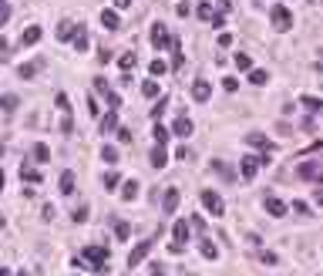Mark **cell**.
<instances>
[{"label":"cell","mask_w":323,"mask_h":276,"mask_svg":"<svg viewBox=\"0 0 323 276\" xmlns=\"http://www.w3.org/2000/svg\"><path fill=\"white\" fill-rule=\"evenodd\" d=\"M40 34H44V31H40L37 24H31V27H27V31L20 34V44H24V47H34V44L40 40Z\"/></svg>","instance_id":"cell-16"},{"label":"cell","mask_w":323,"mask_h":276,"mask_svg":"<svg viewBox=\"0 0 323 276\" xmlns=\"http://www.w3.org/2000/svg\"><path fill=\"white\" fill-rule=\"evenodd\" d=\"M222 88H226V91H239V81H236V78H222Z\"/></svg>","instance_id":"cell-47"},{"label":"cell","mask_w":323,"mask_h":276,"mask_svg":"<svg viewBox=\"0 0 323 276\" xmlns=\"http://www.w3.org/2000/svg\"><path fill=\"white\" fill-rule=\"evenodd\" d=\"M118 131V138H121V142H125V145H128V142H132L135 135H132V128H114Z\"/></svg>","instance_id":"cell-48"},{"label":"cell","mask_w":323,"mask_h":276,"mask_svg":"<svg viewBox=\"0 0 323 276\" xmlns=\"http://www.w3.org/2000/svg\"><path fill=\"white\" fill-rule=\"evenodd\" d=\"M172 54H175L172 68H175V71H182V64H185V54H182V40H172Z\"/></svg>","instance_id":"cell-23"},{"label":"cell","mask_w":323,"mask_h":276,"mask_svg":"<svg viewBox=\"0 0 323 276\" xmlns=\"http://www.w3.org/2000/svg\"><path fill=\"white\" fill-rule=\"evenodd\" d=\"M71 219H74V222H84V219H88V205H77V209H74V216H71Z\"/></svg>","instance_id":"cell-44"},{"label":"cell","mask_w":323,"mask_h":276,"mask_svg":"<svg viewBox=\"0 0 323 276\" xmlns=\"http://www.w3.org/2000/svg\"><path fill=\"white\" fill-rule=\"evenodd\" d=\"M192 131H195V125H192L189 115H179V121H175V128H172V135H179V138H189Z\"/></svg>","instance_id":"cell-11"},{"label":"cell","mask_w":323,"mask_h":276,"mask_svg":"<svg viewBox=\"0 0 323 276\" xmlns=\"http://www.w3.org/2000/svg\"><path fill=\"white\" fill-rule=\"evenodd\" d=\"M236 68H239V71H249V68H252V57L249 54H236Z\"/></svg>","instance_id":"cell-36"},{"label":"cell","mask_w":323,"mask_h":276,"mask_svg":"<svg viewBox=\"0 0 323 276\" xmlns=\"http://www.w3.org/2000/svg\"><path fill=\"white\" fill-rule=\"evenodd\" d=\"M246 142H249L252 148H259L263 155H273V142H269L263 131H249V135H246Z\"/></svg>","instance_id":"cell-8"},{"label":"cell","mask_w":323,"mask_h":276,"mask_svg":"<svg viewBox=\"0 0 323 276\" xmlns=\"http://www.w3.org/2000/svg\"><path fill=\"white\" fill-rule=\"evenodd\" d=\"M101 158H105L108 165H114V162H118V148H114V145H105V148H101Z\"/></svg>","instance_id":"cell-34"},{"label":"cell","mask_w":323,"mask_h":276,"mask_svg":"<svg viewBox=\"0 0 323 276\" xmlns=\"http://www.w3.org/2000/svg\"><path fill=\"white\" fill-rule=\"evenodd\" d=\"M212 168H215V172H219L222 179H232V168H229V165H222V162H215V165H212Z\"/></svg>","instance_id":"cell-46"},{"label":"cell","mask_w":323,"mask_h":276,"mask_svg":"<svg viewBox=\"0 0 323 276\" xmlns=\"http://www.w3.org/2000/svg\"><path fill=\"white\" fill-rule=\"evenodd\" d=\"M232 44V34H219V47H229Z\"/></svg>","instance_id":"cell-53"},{"label":"cell","mask_w":323,"mask_h":276,"mask_svg":"<svg viewBox=\"0 0 323 276\" xmlns=\"http://www.w3.org/2000/svg\"><path fill=\"white\" fill-rule=\"evenodd\" d=\"M71 44H74V51H81V54L91 47V37H88V31H84V24H81V27H74V34H71Z\"/></svg>","instance_id":"cell-9"},{"label":"cell","mask_w":323,"mask_h":276,"mask_svg":"<svg viewBox=\"0 0 323 276\" xmlns=\"http://www.w3.org/2000/svg\"><path fill=\"white\" fill-rule=\"evenodd\" d=\"M320 168H323V162H303V165H296V175L300 179H320Z\"/></svg>","instance_id":"cell-10"},{"label":"cell","mask_w":323,"mask_h":276,"mask_svg":"<svg viewBox=\"0 0 323 276\" xmlns=\"http://www.w3.org/2000/svg\"><path fill=\"white\" fill-rule=\"evenodd\" d=\"M114 236H118V239H128V236H132V226H128L125 219H118L114 222Z\"/></svg>","instance_id":"cell-32"},{"label":"cell","mask_w":323,"mask_h":276,"mask_svg":"<svg viewBox=\"0 0 323 276\" xmlns=\"http://www.w3.org/2000/svg\"><path fill=\"white\" fill-rule=\"evenodd\" d=\"M259 259H263V263H280V256H276V253H269V249H263Z\"/></svg>","instance_id":"cell-49"},{"label":"cell","mask_w":323,"mask_h":276,"mask_svg":"<svg viewBox=\"0 0 323 276\" xmlns=\"http://www.w3.org/2000/svg\"><path fill=\"white\" fill-rule=\"evenodd\" d=\"M114 7H118V10H125V7H132V0H114Z\"/></svg>","instance_id":"cell-54"},{"label":"cell","mask_w":323,"mask_h":276,"mask_svg":"<svg viewBox=\"0 0 323 276\" xmlns=\"http://www.w3.org/2000/svg\"><path fill=\"white\" fill-rule=\"evenodd\" d=\"M0 158H3V145H0Z\"/></svg>","instance_id":"cell-59"},{"label":"cell","mask_w":323,"mask_h":276,"mask_svg":"<svg viewBox=\"0 0 323 276\" xmlns=\"http://www.w3.org/2000/svg\"><path fill=\"white\" fill-rule=\"evenodd\" d=\"M199 253H202V259H215V256H219L215 242H209V239H202V242H199Z\"/></svg>","instance_id":"cell-28"},{"label":"cell","mask_w":323,"mask_h":276,"mask_svg":"<svg viewBox=\"0 0 323 276\" xmlns=\"http://www.w3.org/2000/svg\"><path fill=\"white\" fill-rule=\"evenodd\" d=\"M152 246H155V239H142L138 242V246H135L132 253H128V266H142V263H145V256H148V253H152Z\"/></svg>","instance_id":"cell-5"},{"label":"cell","mask_w":323,"mask_h":276,"mask_svg":"<svg viewBox=\"0 0 323 276\" xmlns=\"http://www.w3.org/2000/svg\"><path fill=\"white\" fill-rule=\"evenodd\" d=\"M199 199H202V205L209 209V216H222V212H226L222 196H219V192H212V189H202V192H199Z\"/></svg>","instance_id":"cell-3"},{"label":"cell","mask_w":323,"mask_h":276,"mask_svg":"<svg viewBox=\"0 0 323 276\" xmlns=\"http://www.w3.org/2000/svg\"><path fill=\"white\" fill-rule=\"evenodd\" d=\"M169 165V152H165V145H155L152 148V168H165Z\"/></svg>","instance_id":"cell-19"},{"label":"cell","mask_w":323,"mask_h":276,"mask_svg":"<svg viewBox=\"0 0 323 276\" xmlns=\"http://www.w3.org/2000/svg\"><path fill=\"white\" fill-rule=\"evenodd\" d=\"M74 20H61V24H57V40H71V34H74Z\"/></svg>","instance_id":"cell-22"},{"label":"cell","mask_w":323,"mask_h":276,"mask_svg":"<svg viewBox=\"0 0 323 276\" xmlns=\"http://www.w3.org/2000/svg\"><path fill=\"white\" fill-rule=\"evenodd\" d=\"M37 68H40V64H20V68H17V74L24 78V81H31V78L37 74Z\"/></svg>","instance_id":"cell-33"},{"label":"cell","mask_w":323,"mask_h":276,"mask_svg":"<svg viewBox=\"0 0 323 276\" xmlns=\"http://www.w3.org/2000/svg\"><path fill=\"white\" fill-rule=\"evenodd\" d=\"M179 209V189H165V199H162V212L165 216H172Z\"/></svg>","instance_id":"cell-14"},{"label":"cell","mask_w":323,"mask_h":276,"mask_svg":"<svg viewBox=\"0 0 323 276\" xmlns=\"http://www.w3.org/2000/svg\"><path fill=\"white\" fill-rule=\"evenodd\" d=\"M17 105H20L17 94H0V111H7V115H10V111L17 108Z\"/></svg>","instance_id":"cell-24"},{"label":"cell","mask_w":323,"mask_h":276,"mask_svg":"<svg viewBox=\"0 0 323 276\" xmlns=\"http://www.w3.org/2000/svg\"><path fill=\"white\" fill-rule=\"evenodd\" d=\"M269 81V74L266 71H259V68H249V84H256V88H263Z\"/></svg>","instance_id":"cell-25"},{"label":"cell","mask_w":323,"mask_h":276,"mask_svg":"<svg viewBox=\"0 0 323 276\" xmlns=\"http://www.w3.org/2000/svg\"><path fill=\"white\" fill-rule=\"evenodd\" d=\"M142 94H145V98H158V94H162V84H158V81H145V84H142Z\"/></svg>","instance_id":"cell-30"},{"label":"cell","mask_w":323,"mask_h":276,"mask_svg":"<svg viewBox=\"0 0 323 276\" xmlns=\"http://www.w3.org/2000/svg\"><path fill=\"white\" fill-rule=\"evenodd\" d=\"M259 165H269V155H243V162H239V175L243 179H252Z\"/></svg>","instance_id":"cell-2"},{"label":"cell","mask_w":323,"mask_h":276,"mask_svg":"<svg viewBox=\"0 0 323 276\" xmlns=\"http://www.w3.org/2000/svg\"><path fill=\"white\" fill-rule=\"evenodd\" d=\"M148 71H152V78H158V74H165L169 68H165V61H162V57H155L152 64H148Z\"/></svg>","instance_id":"cell-35"},{"label":"cell","mask_w":323,"mask_h":276,"mask_svg":"<svg viewBox=\"0 0 323 276\" xmlns=\"http://www.w3.org/2000/svg\"><path fill=\"white\" fill-rule=\"evenodd\" d=\"M169 44H172L169 27H165V24H155V27H152V47H155V51H165Z\"/></svg>","instance_id":"cell-7"},{"label":"cell","mask_w":323,"mask_h":276,"mask_svg":"<svg viewBox=\"0 0 323 276\" xmlns=\"http://www.w3.org/2000/svg\"><path fill=\"white\" fill-rule=\"evenodd\" d=\"M95 91L101 94V98H105V94L111 91V88H108V81H105V78H95Z\"/></svg>","instance_id":"cell-41"},{"label":"cell","mask_w":323,"mask_h":276,"mask_svg":"<svg viewBox=\"0 0 323 276\" xmlns=\"http://www.w3.org/2000/svg\"><path fill=\"white\" fill-rule=\"evenodd\" d=\"M263 205H266L269 216H276V219L286 216V202H283V199H276V196H266V202H263Z\"/></svg>","instance_id":"cell-15"},{"label":"cell","mask_w":323,"mask_h":276,"mask_svg":"<svg viewBox=\"0 0 323 276\" xmlns=\"http://www.w3.org/2000/svg\"><path fill=\"white\" fill-rule=\"evenodd\" d=\"M195 14H199V20H209L215 10H212V3H199V10H195Z\"/></svg>","instance_id":"cell-37"},{"label":"cell","mask_w":323,"mask_h":276,"mask_svg":"<svg viewBox=\"0 0 323 276\" xmlns=\"http://www.w3.org/2000/svg\"><path fill=\"white\" fill-rule=\"evenodd\" d=\"M118 182H121V179H118V172H105V189H108V192H111Z\"/></svg>","instance_id":"cell-38"},{"label":"cell","mask_w":323,"mask_h":276,"mask_svg":"<svg viewBox=\"0 0 323 276\" xmlns=\"http://www.w3.org/2000/svg\"><path fill=\"white\" fill-rule=\"evenodd\" d=\"M269 17H273V27H276V31H289V27H293V17H289V10H286L283 3H276V7L269 10Z\"/></svg>","instance_id":"cell-6"},{"label":"cell","mask_w":323,"mask_h":276,"mask_svg":"<svg viewBox=\"0 0 323 276\" xmlns=\"http://www.w3.org/2000/svg\"><path fill=\"white\" fill-rule=\"evenodd\" d=\"M172 253H175V256H179V253H182V249H185V242H189V219H179L175 222V229H172Z\"/></svg>","instance_id":"cell-4"},{"label":"cell","mask_w":323,"mask_h":276,"mask_svg":"<svg viewBox=\"0 0 323 276\" xmlns=\"http://www.w3.org/2000/svg\"><path fill=\"white\" fill-rule=\"evenodd\" d=\"M152 276H165V270H162V266H155V270H152Z\"/></svg>","instance_id":"cell-55"},{"label":"cell","mask_w":323,"mask_h":276,"mask_svg":"<svg viewBox=\"0 0 323 276\" xmlns=\"http://www.w3.org/2000/svg\"><path fill=\"white\" fill-rule=\"evenodd\" d=\"M293 212H296V216H310V205L296 199V202H293Z\"/></svg>","instance_id":"cell-45"},{"label":"cell","mask_w":323,"mask_h":276,"mask_svg":"<svg viewBox=\"0 0 323 276\" xmlns=\"http://www.w3.org/2000/svg\"><path fill=\"white\" fill-rule=\"evenodd\" d=\"M57 108L64 111V115H71V101H68V94H64V91L57 94Z\"/></svg>","instance_id":"cell-39"},{"label":"cell","mask_w":323,"mask_h":276,"mask_svg":"<svg viewBox=\"0 0 323 276\" xmlns=\"http://www.w3.org/2000/svg\"><path fill=\"white\" fill-rule=\"evenodd\" d=\"M3 182H7V175H3V168H0V192H3Z\"/></svg>","instance_id":"cell-56"},{"label":"cell","mask_w":323,"mask_h":276,"mask_svg":"<svg viewBox=\"0 0 323 276\" xmlns=\"http://www.w3.org/2000/svg\"><path fill=\"white\" fill-rule=\"evenodd\" d=\"M20 179L31 182V185H37L40 182V172H37V168H31V165H20Z\"/></svg>","instance_id":"cell-26"},{"label":"cell","mask_w":323,"mask_h":276,"mask_svg":"<svg viewBox=\"0 0 323 276\" xmlns=\"http://www.w3.org/2000/svg\"><path fill=\"white\" fill-rule=\"evenodd\" d=\"M152 135H155V145H169V138H172V131L165 128V125H155Z\"/></svg>","instance_id":"cell-29"},{"label":"cell","mask_w":323,"mask_h":276,"mask_svg":"<svg viewBox=\"0 0 323 276\" xmlns=\"http://www.w3.org/2000/svg\"><path fill=\"white\" fill-rule=\"evenodd\" d=\"M118 128V108H108V115L101 118V135H111Z\"/></svg>","instance_id":"cell-18"},{"label":"cell","mask_w":323,"mask_h":276,"mask_svg":"<svg viewBox=\"0 0 323 276\" xmlns=\"http://www.w3.org/2000/svg\"><path fill=\"white\" fill-rule=\"evenodd\" d=\"M101 27H105V31H118V27H121L118 10H108V7H105V10H101Z\"/></svg>","instance_id":"cell-13"},{"label":"cell","mask_w":323,"mask_h":276,"mask_svg":"<svg viewBox=\"0 0 323 276\" xmlns=\"http://www.w3.org/2000/svg\"><path fill=\"white\" fill-rule=\"evenodd\" d=\"M138 189H142L138 179H128V182L121 185V202H135V199H138Z\"/></svg>","instance_id":"cell-17"},{"label":"cell","mask_w":323,"mask_h":276,"mask_svg":"<svg viewBox=\"0 0 323 276\" xmlns=\"http://www.w3.org/2000/svg\"><path fill=\"white\" fill-rule=\"evenodd\" d=\"M10 57V44H7V37L0 34V61H7Z\"/></svg>","instance_id":"cell-43"},{"label":"cell","mask_w":323,"mask_h":276,"mask_svg":"<svg viewBox=\"0 0 323 276\" xmlns=\"http://www.w3.org/2000/svg\"><path fill=\"white\" fill-rule=\"evenodd\" d=\"M20 276H27V273H20Z\"/></svg>","instance_id":"cell-60"},{"label":"cell","mask_w":323,"mask_h":276,"mask_svg":"<svg viewBox=\"0 0 323 276\" xmlns=\"http://www.w3.org/2000/svg\"><path fill=\"white\" fill-rule=\"evenodd\" d=\"M77 263H88L95 273H108V249H105V246H88Z\"/></svg>","instance_id":"cell-1"},{"label":"cell","mask_w":323,"mask_h":276,"mask_svg":"<svg viewBox=\"0 0 323 276\" xmlns=\"http://www.w3.org/2000/svg\"><path fill=\"white\" fill-rule=\"evenodd\" d=\"M209 94H212V84H209V81H195V84H192V101H199V105H202V101H209Z\"/></svg>","instance_id":"cell-12"},{"label":"cell","mask_w":323,"mask_h":276,"mask_svg":"<svg viewBox=\"0 0 323 276\" xmlns=\"http://www.w3.org/2000/svg\"><path fill=\"white\" fill-rule=\"evenodd\" d=\"M3 226H7V219H3V212H0V229H3Z\"/></svg>","instance_id":"cell-57"},{"label":"cell","mask_w":323,"mask_h":276,"mask_svg":"<svg viewBox=\"0 0 323 276\" xmlns=\"http://www.w3.org/2000/svg\"><path fill=\"white\" fill-rule=\"evenodd\" d=\"M7 20H10V7H7V3H0V27H3Z\"/></svg>","instance_id":"cell-50"},{"label":"cell","mask_w":323,"mask_h":276,"mask_svg":"<svg viewBox=\"0 0 323 276\" xmlns=\"http://www.w3.org/2000/svg\"><path fill=\"white\" fill-rule=\"evenodd\" d=\"M88 115H91V118H98V115H101V108H98V98H95V94L88 98Z\"/></svg>","instance_id":"cell-42"},{"label":"cell","mask_w":323,"mask_h":276,"mask_svg":"<svg viewBox=\"0 0 323 276\" xmlns=\"http://www.w3.org/2000/svg\"><path fill=\"white\" fill-rule=\"evenodd\" d=\"M300 105H303V108L310 111V115L323 111V101H320V98H313V94H303V98H300Z\"/></svg>","instance_id":"cell-21"},{"label":"cell","mask_w":323,"mask_h":276,"mask_svg":"<svg viewBox=\"0 0 323 276\" xmlns=\"http://www.w3.org/2000/svg\"><path fill=\"white\" fill-rule=\"evenodd\" d=\"M165 105H169V98L162 94V98H158V105L152 108V118H162V111H165Z\"/></svg>","instance_id":"cell-40"},{"label":"cell","mask_w":323,"mask_h":276,"mask_svg":"<svg viewBox=\"0 0 323 276\" xmlns=\"http://www.w3.org/2000/svg\"><path fill=\"white\" fill-rule=\"evenodd\" d=\"M0 276H10V270H0Z\"/></svg>","instance_id":"cell-58"},{"label":"cell","mask_w":323,"mask_h":276,"mask_svg":"<svg viewBox=\"0 0 323 276\" xmlns=\"http://www.w3.org/2000/svg\"><path fill=\"white\" fill-rule=\"evenodd\" d=\"M209 24H212V27H226V17H222V14H212Z\"/></svg>","instance_id":"cell-51"},{"label":"cell","mask_w":323,"mask_h":276,"mask_svg":"<svg viewBox=\"0 0 323 276\" xmlns=\"http://www.w3.org/2000/svg\"><path fill=\"white\" fill-rule=\"evenodd\" d=\"M34 162H40V165H44V162H51V148L44 145V142L34 145Z\"/></svg>","instance_id":"cell-27"},{"label":"cell","mask_w":323,"mask_h":276,"mask_svg":"<svg viewBox=\"0 0 323 276\" xmlns=\"http://www.w3.org/2000/svg\"><path fill=\"white\" fill-rule=\"evenodd\" d=\"M135 64H138V54H121L118 57V68H121V71H132Z\"/></svg>","instance_id":"cell-31"},{"label":"cell","mask_w":323,"mask_h":276,"mask_svg":"<svg viewBox=\"0 0 323 276\" xmlns=\"http://www.w3.org/2000/svg\"><path fill=\"white\" fill-rule=\"evenodd\" d=\"M108 61H111V51H108V47H105V51H101V54H98V64H108Z\"/></svg>","instance_id":"cell-52"},{"label":"cell","mask_w":323,"mask_h":276,"mask_svg":"<svg viewBox=\"0 0 323 276\" xmlns=\"http://www.w3.org/2000/svg\"><path fill=\"white\" fill-rule=\"evenodd\" d=\"M61 196H74V172H61Z\"/></svg>","instance_id":"cell-20"}]
</instances>
